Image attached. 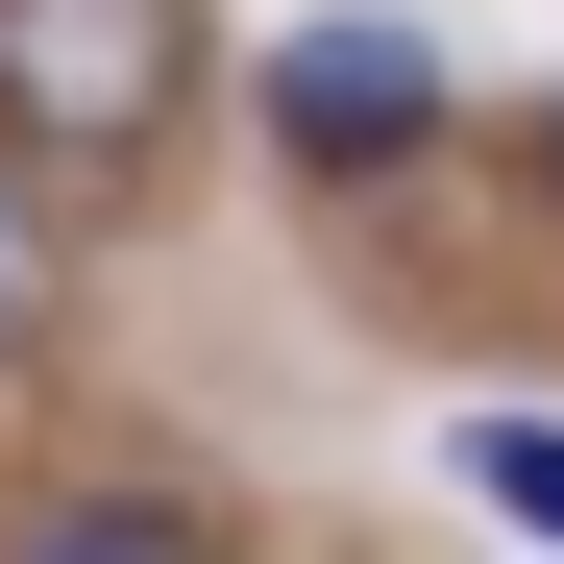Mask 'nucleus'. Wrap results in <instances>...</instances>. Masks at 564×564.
Wrapping results in <instances>:
<instances>
[{
  "mask_svg": "<svg viewBox=\"0 0 564 564\" xmlns=\"http://www.w3.org/2000/svg\"><path fill=\"white\" fill-rule=\"evenodd\" d=\"M197 99V0H0V123L50 172H123Z\"/></svg>",
  "mask_w": 564,
  "mask_h": 564,
  "instance_id": "nucleus-1",
  "label": "nucleus"
},
{
  "mask_svg": "<svg viewBox=\"0 0 564 564\" xmlns=\"http://www.w3.org/2000/svg\"><path fill=\"white\" fill-rule=\"evenodd\" d=\"M246 99H270V148H295L319 197H368V172H417V148H442V25H393V0H319V25L246 74Z\"/></svg>",
  "mask_w": 564,
  "mask_h": 564,
  "instance_id": "nucleus-2",
  "label": "nucleus"
},
{
  "mask_svg": "<svg viewBox=\"0 0 564 564\" xmlns=\"http://www.w3.org/2000/svg\"><path fill=\"white\" fill-rule=\"evenodd\" d=\"M0 564H221V516H197V491H50Z\"/></svg>",
  "mask_w": 564,
  "mask_h": 564,
  "instance_id": "nucleus-3",
  "label": "nucleus"
},
{
  "mask_svg": "<svg viewBox=\"0 0 564 564\" xmlns=\"http://www.w3.org/2000/svg\"><path fill=\"white\" fill-rule=\"evenodd\" d=\"M50 295H74V246H50V148L0 123V368L50 344Z\"/></svg>",
  "mask_w": 564,
  "mask_h": 564,
  "instance_id": "nucleus-4",
  "label": "nucleus"
},
{
  "mask_svg": "<svg viewBox=\"0 0 564 564\" xmlns=\"http://www.w3.org/2000/svg\"><path fill=\"white\" fill-rule=\"evenodd\" d=\"M442 466H466V491H491V516H516V540H564V417H466V442H442Z\"/></svg>",
  "mask_w": 564,
  "mask_h": 564,
  "instance_id": "nucleus-5",
  "label": "nucleus"
},
{
  "mask_svg": "<svg viewBox=\"0 0 564 564\" xmlns=\"http://www.w3.org/2000/svg\"><path fill=\"white\" fill-rule=\"evenodd\" d=\"M540 197H564V99H540Z\"/></svg>",
  "mask_w": 564,
  "mask_h": 564,
  "instance_id": "nucleus-6",
  "label": "nucleus"
}]
</instances>
